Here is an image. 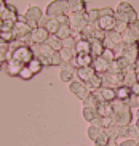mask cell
<instances>
[{"label":"cell","instance_id":"obj_13","mask_svg":"<svg viewBox=\"0 0 139 146\" xmlns=\"http://www.w3.org/2000/svg\"><path fill=\"white\" fill-rule=\"evenodd\" d=\"M22 68H24V64L16 60H13V58H10L7 63H2V71H5L11 77H19V72H21Z\"/></svg>","mask_w":139,"mask_h":146},{"label":"cell","instance_id":"obj_16","mask_svg":"<svg viewBox=\"0 0 139 146\" xmlns=\"http://www.w3.org/2000/svg\"><path fill=\"white\" fill-rule=\"evenodd\" d=\"M50 32L45 29V27H37V29L32 31L30 34V43L32 45H38V43H46L48 37H50Z\"/></svg>","mask_w":139,"mask_h":146},{"label":"cell","instance_id":"obj_34","mask_svg":"<svg viewBox=\"0 0 139 146\" xmlns=\"http://www.w3.org/2000/svg\"><path fill=\"white\" fill-rule=\"evenodd\" d=\"M27 66H29V69L32 71V74H34V76H37V74L43 69V66H45V64H43L42 61L38 60V58H34V60L30 61V63H29Z\"/></svg>","mask_w":139,"mask_h":146},{"label":"cell","instance_id":"obj_8","mask_svg":"<svg viewBox=\"0 0 139 146\" xmlns=\"http://www.w3.org/2000/svg\"><path fill=\"white\" fill-rule=\"evenodd\" d=\"M67 88H69V92H70L72 95H75L78 100H86L91 95V90L88 88V85L85 84V82H82L80 79H74L72 82H69L67 84Z\"/></svg>","mask_w":139,"mask_h":146},{"label":"cell","instance_id":"obj_38","mask_svg":"<svg viewBox=\"0 0 139 146\" xmlns=\"http://www.w3.org/2000/svg\"><path fill=\"white\" fill-rule=\"evenodd\" d=\"M97 104H99V101L96 100V96L94 95H90L86 100H83V106H88V108H97Z\"/></svg>","mask_w":139,"mask_h":146},{"label":"cell","instance_id":"obj_22","mask_svg":"<svg viewBox=\"0 0 139 146\" xmlns=\"http://www.w3.org/2000/svg\"><path fill=\"white\" fill-rule=\"evenodd\" d=\"M105 52V45L104 40L99 39H91V56L93 58H97V56H102Z\"/></svg>","mask_w":139,"mask_h":146},{"label":"cell","instance_id":"obj_52","mask_svg":"<svg viewBox=\"0 0 139 146\" xmlns=\"http://www.w3.org/2000/svg\"><path fill=\"white\" fill-rule=\"evenodd\" d=\"M138 146H139V143H138Z\"/></svg>","mask_w":139,"mask_h":146},{"label":"cell","instance_id":"obj_9","mask_svg":"<svg viewBox=\"0 0 139 146\" xmlns=\"http://www.w3.org/2000/svg\"><path fill=\"white\" fill-rule=\"evenodd\" d=\"M19 19V13L14 5L10 3H2L0 7V23H8L11 26H14V23Z\"/></svg>","mask_w":139,"mask_h":146},{"label":"cell","instance_id":"obj_2","mask_svg":"<svg viewBox=\"0 0 139 146\" xmlns=\"http://www.w3.org/2000/svg\"><path fill=\"white\" fill-rule=\"evenodd\" d=\"M115 16L118 21H123L126 24H133L136 19H139L136 10L133 8V5L130 2H118L117 8H115Z\"/></svg>","mask_w":139,"mask_h":146},{"label":"cell","instance_id":"obj_26","mask_svg":"<svg viewBox=\"0 0 139 146\" xmlns=\"http://www.w3.org/2000/svg\"><path fill=\"white\" fill-rule=\"evenodd\" d=\"M97 116H99V114H97V108H88V106L82 108V117H83V120H86L90 124H91Z\"/></svg>","mask_w":139,"mask_h":146},{"label":"cell","instance_id":"obj_46","mask_svg":"<svg viewBox=\"0 0 139 146\" xmlns=\"http://www.w3.org/2000/svg\"><path fill=\"white\" fill-rule=\"evenodd\" d=\"M131 92H133V95H138L139 96V82H136L134 85L131 87Z\"/></svg>","mask_w":139,"mask_h":146},{"label":"cell","instance_id":"obj_33","mask_svg":"<svg viewBox=\"0 0 139 146\" xmlns=\"http://www.w3.org/2000/svg\"><path fill=\"white\" fill-rule=\"evenodd\" d=\"M56 35H58L61 40H66V39H69V37H72L74 32H72V29H70L69 24H61V27H59V31H58Z\"/></svg>","mask_w":139,"mask_h":146},{"label":"cell","instance_id":"obj_18","mask_svg":"<svg viewBox=\"0 0 139 146\" xmlns=\"http://www.w3.org/2000/svg\"><path fill=\"white\" fill-rule=\"evenodd\" d=\"M72 63H74V66H75L77 69L78 68H86V66H93L94 58H93L90 53H82V55H77Z\"/></svg>","mask_w":139,"mask_h":146},{"label":"cell","instance_id":"obj_21","mask_svg":"<svg viewBox=\"0 0 139 146\" xmlns=\"http://www.w3.org/2000/svg\"><path fill=\"white\" fill-rule=\"evenodd\" d=\"M96 76V71H94V68L93 66H86V68H78L77 69V77L80 79L82 82H90L93 77Z\"/></svg>","mask_w":139,"mask_h":146},{"label":"cell","instance_id":"obj_48","mask_svg":"<svg viewBox=\"0 0 139 146\" xmlns=\"http://www.w3.org/2000/svg\"><path fill=\"white\" fill-rule=\"evenodd\" d=\"M136 79H138V82H139V71L136 72Z\"/></svg>","mask_w":139,"mask_h":146},{"label":"cell","instance_id":"obj_39","mask_svg":"<svg viewBox=\"0 0 139 146\" xmlns=\"http://www.w3.org/2000/svg\"><path fill=\"white\" fill-rule=\"evenodd\" d=\"M99 18H101V15H99V10H96V8L88 10V21H90V23H97V21H99Z\"/></svg>","mask_w":139,"mask_h":146},{"label":"cell","instance_id":"obj_23","mask_svg":"<svg viewBox=\"0 0 139 146\" xmlns=\"http://www.w3.org/2000/svg\"><path fill=\"white\" fill-rule=\"evenodd\" d=\"M75 52H77V55H82V53H90V55H91V40H88V39H77Z\"/></svg>","mask_w":139,"mask_h":146},{"label":"cell","instance_id":"obj_1","mask_svg":"<svg viewBox=\"0 0 139 146\" xmlns=\"http://www.w3.org/2000/svg\"><path fill=\"white\" fill-rule=\"evenodd\" d=\"M112 106H114L115 124H118V125H131L133 124V111H131V108L125 101L115 100V101H112Z\"/></svg>","mask_w":139,"mask_h":146},{"label":"cell","instance_id":"obj_5","mask_svg":"<svg viewBox=\"0 0 139 146\" xmlns=\"http://www.w3.org/2000/svg\"><path fill=\"white\" fill-rule=\"evenodd\" d=\"M22 16L32 29H37V27H40V19L43 18V10L37 5H29Z\"/></svg>","mask_w":139,"mask_h":146},{"label":"cell","instance_id":"obj_6","mask_svg":"<svg viewBox=\"0 0 139 146\" xmlns=\"http://www.w3.org/2000/svg\"><path fill=\"white\" fill-rule=\"evenodd\" d=\"M34 56L38 58L45 66H51V56L55 55V50L48 45V43H38V45H30Z\"/></svg>","mask_w":139,"mask_h":146},{"label":"cell","instance_id":"obj_29","mask_svg":"<svg viewBox=\"0 0 139 146\" xmlns=\"http://www.w3.org/2000/svg\"><path fill=\"white\" fill-rule=\"evenodd\" d=\"M86 85H88V88L91 90V93L93 92H96V90H99V88H102V76H99V74H96L94 77L91 79L90 82H86Z\"/></svg>","mask_w":139,"mask_h":146},{"label":"cell","instance_id":"obj_36","mask_svg":"<svg viewBox=\"0 0 139 146\" xmlns=\"http://www.w3.org/2000/svg\"><path fill=\"white\" fill-rule=\"evenodd\" d=\"M109 143H110V138H109V135L105 133V130L97 137V140L94 141V146H109Z\"/></svg>","mask_w":139,"mask_h":146},{"label":"cell","instance_id":"obj_43","mask_svg":"<svg viewBox=\"0 0 139 146\" xmlns=\"http://www.w3.org/2000/svg\"><path fill=\"white\" fill-rule=\"evenodd\" d=\"M125 103H126L130 108H139L138 95H131V96H130V100H128V101H125Z\"/></svg>","mask_w":139,"mask_h":146},{"label":"cell","instance_id":"obj_51","mask_svg":"<svg viewBox=\"0 0 139 146\" xmlns=\"http://www.w3.org/2000/svg\"><path fill=\"white\" fill-rule=\"evenodd\" d=\"M138 117H139V108H138Z\"/></svg>","mask_w":139,"mask_h":146},{"label":"cell","instance_id":"obj_12","mask_svg":"<svg viewBox=\"0 0 139 146\" xmlns=\"http://www.w3.org/2000/svg\"><path fill=\"white\" fill-rule=\"evenodd\" d=\"M77 76V68L74 66V63H63L59 66V79L63 82H72L74 77Z\"/></svg>","mask_w":139,"mask_h":146},{"label":"cell","instance_id":"obj_7","mask_svg":"<svg viewBox=\"0 0 139 146\" xmlns=\"http://www.w3.org/2000/svg\"><path fill=\"white\" fill-rule=\"evenodd\" d=\"M11 58L19 61V63H22L24 66H27L35 56H34V52H32V47L30 45H21V47L11 50Z\"/></svg>","mask_w":139,"mask_h":146},{"label":"cell","instance_id":"obj_44","mask_svg":"<svg viewBox=\"0 0 139 146\" xmlns=\"http://www.w3.org/2000/svg\"><path fill=\"white\" fill-rule=\"evenodd\" d=\"M105 58L107 61H114V60H117V56H115V52L114 50H109V48H105V52H104V55H102Z\"/></svg>","mask_w":139,"mask_h":146},{"label":"cell","instance_id":"obj_35","mask_svg":"<svg viewBox=\"0 0 139 146\" xmlns=\"http://www.w3.org/2000/svg\"><path fill=\"white\" fill-rule=\"evenodd\" d=\"M0 40H5V42H14L16 40V37H14V32H13V29L10 31H0Z\"/></svg>","mask_w":139,"mask_h":146},{"label":"cell","instance_id":"obj_40","mask_svg":"<svg viewBox=\"0 0 139 146\" xmlns=\"http://www.w3.org/2000/svg\"><path fill=\"white\" fill-rule=\"evenodd\" d=\"M63 63H64V61H63V58H61V55H59V52H55V55L51 56V66L59 68Z\"/></svg>","mask_w":139,"mask_h":146},{"label":"cell","instance_id":"obj_20","mask_svg":"<svg viewBox=\"0 0 139 146\" xmlns=\"http://www.w3.org/2000/svg\"><path fill=\"white\" fill-rule=\"evenodd\" d=\"M109 66H110V61H107L104 56H97L94 58V63H93V68L96 71V74L102 76V74L109 72Z\"/></svg>","mask_w":139,"mask_h":146},{"label":"cell","instance_id":"obj_11","mask_svg":"<svg viewBox=\"0 0 139 146\" xmlns=\"http://www.w3.org/2000/svg\"><path fill=\"white\" fill-rule=\"evenodd\" d=\"M102 85L117 90L118 87L123 85V72L122 74H114V72L102 74Z\"/></svg>","mask_w":139,"mask_h":146},{"label":"cell","instance_id":"obj_14","mask_svg":"<svg viewBox=\"0 0 139 146\" xmlns=\"http://www.w3.org/2000/svg\"><path fill=\"white\" fill-rule=\"evenodd\" d=\"M93 95L96 96V100L99 101V103H102V101H109V103H112V101L117 100V93H115V90L114 88H109V87H102V88H99V90L93 92Z\"/></svg>","mask_w":139,"mask_h":146},{"label":"cell","instance_id":"obj_19","mask_svg":"<svg viewBox=\"0 0 139 146\" xmlns=\"http://www.w3.org/2000/svg\"><path fill=\"white\" fill-rule=\"evenodd\" d=\"M136 66H128L125 71H123V85H126V87H133L138 82V79H136V72L138 71H134Z\"/></svg>","mask_w":139,"mask_h":146},{"label":"cell","instance_id":"obj_10","mask_svg":"<svg viewBox=\"0 0 139 146\" xmlns=\"http://www.w3.org/2000/svg\"><path fill=\"white\" fill-rule=\"evenodd\" d=\"M122 58L126 61L130 66H136V63H138V60H139V42L126 43Z\"/></svg>","mask_w":139,"mask_h":146},{"label":"cell","instance_id":"obj_42","mask_svg":"<svg viewBox=\"0 0 139 146\" xmlns=\"http://www.w3.org/2000/svg\"><path fill=\"white\" fill-rule=\"evenodd\" d=\"M99 15L101 16H115V10L110 8V7H104V8L99 10Z\"/></svg>","mask_w":139,"mask_h":146},{"label":"cell","instance_id":"obj_41","mask_svg":"<svg viewBox=\"0 0 139 146\" xmlns=\"http://www.w3.org/2000/svg\"><path fill=\"white\" fill-rule=\"evenodd\" d=\"M130 29V24H126V23H123V21H118L117 23V27H115V31H117L118 34H125L126 31Z\"/></svg>","mask_w":139,"mask_h":146},{"label":"cell","instance_id":"obj_30","mask_svg":"<svg viewBox=\"0 0 139 146\" xmlns=\"http://www.w3.org/2000/svg\"><path fill=\"white\" fill-rule=\"evenodd\" d=\"M104 132V129H101V127H96V125H93V124H90V127H88V130H86V135H88V138L91 140L93 143L97 140V137L101 135V133Z\"/></svg>","mask_w":139,"mask_h":146},{"label":"cell","instance_id":"obj_15","mask_svg":"<svg viewBox=\"0 0 139 146\" xmlns=\"http://www.w3.org/2000/svg\"><path fill=\"white\" fill-rule=\"evenodd\" d=\"M123 42L125 43L139 42V19H136L133 24H130V29L123 34Z\"/></svg>","mask_w":139,"mask_h":146},{"label":"cell","instance_id":"obj_3","mask_svg":"<svg viewBox=\"0 0 139 146\" xmlns=\"http://www.w3.org/2000/svg\"><path fill=\"white\" fill-rule=\"evenodd\" d=\"M88 24H90L88 11H80V13H70L69 15V26H70L72 32H74V37L80 35Z\"/></svg>","mask_w":139,"mask_h":146},{"label":"cell","instance_id":"obj_31","mask_svg":"<svg viewBox=\"0 0 139 146\" xmlns=\"http://www.w3.org/2000/svg\"><path fill=\"white\" fill-rule=\"evenodd\" d=\"M59 27H61V23L56 19V18H50L48 19V23H46V26H45V29L50 32L51 35H55V34H58V31H59Z\"/></svg>","mask_w":139,"mask_h":146},{"label":"cell","instance_id":"obj_28","mask_svg":"<svg viewBox=\"0 0 139 146\" xmlns=\"http://www.w3.org/2000/svg\"><path fill=\"white\" fill-rule=\"evenodd\" d=\"M115 93H117V100H120V101H128L130 96L133 95V92H131L130 87L122 85V87H118L117 90H115Z\"/></svg>","mask_w":139,"mask_h":146},{"label":"cell","instance_id":"obj_32","mask_svg":"<svg viewBox=\"0 0 139 146\" xmlns=\"http://www.w3.org/2000/svg\"><path fill=\"white\" fill-rule=\"evenodd\" d=\"M46 43H48V45H50L51 48H53V50H55V52H59V50H61V48L64 47V43H63V40L59 39L58 35H50V37H48V40H46Z\"/></svg>","mask_w":139,"mask_h":146},{"label":"cell","instance_id":"obj_47","mask_svg":"<svg viewBox=\"0 0 139 146\" xmlns=\"http://www.w3.org/2000/svg\"><path fill=\"white\" fill-rule=\"evenodd\" d=\"M134 125H136V127H138V129H139V117H138V119H136V122H134Z\"/></svg>","mask_w":139,"mask_h":146},{"label":"cell","instance_id":"obj_27","mask_svg":"<svg viewBox=\"0 0 139 146\" xmlns=\"http://www.w3.org/2000/svg\"><path fill=\"white\" fill-rule=\"evenodd\" d=\"M59 55H61V58H63L64 63H70V61H74V58L77 56V52H75V48L63 47L61 50H59Z\"/></svg>","mask_w":139,"mask_h":146},{"label":"cell","instance_id":"obj_45","mask_svg":"<svg viewBox=\"0 0 139 146\" xmlns=\"http://www.w3.org/2000/svg\"><path fill=\"white\" fill-rule=\"evenodd\" d=\"M63 43H64V47H69V48H75V43H77V39L72 35V37H69V39H66V40H63Z\"/></svg>","mask_w":139,"mask_h":146},{"label":"cell","instance_id":"obj_17","mask_svg":"<svg viewBox=\"0 0 139 146\" xmlns=\"http://www.w3.org/2000/svg\"><path fill=\"white\" fill-rule=\"evenodd\" d=\"M117 23H118L117 16H101L99 21H97V24H99V27L104 32H109V31H115Z\"/></svg>","mask_w":139,"mask_h":146},{"label":"cell","instance_id":"obj_4","mask_svg":"<svg viewBox=\"0 0 139 146\" xmlns=\"http://www.w3.org/2000/svg\"><path fill=\"white\" fill-rule=\"evenodd\" d=\"M45 15L48 18H59L63 15H69V0H53L46 5Z\"/></svg>","mask_w":139,"mask_h":146},{"label":"cell","instance_id":"obj_24","mask_svg":"<svg viewBox=\"0 0 139 146\" xmlns=\"http://www.w3.org/2000/svg\"><path fill=\"white\" fill-rule=\"evenodd\" d=\"M80 11H88L86 10V2L85 0H69V15L80 13Z\"/></svg>","mask_w":139,"mask_h":146},{"label":"cell","instance_id":"obj_49","mask_svg":"<svg viewBox=\"0 0 139 146\" xmlns=\"http://www.w3.org/2000/svg\"><path fill=\"white\" fill-rule=\"evenodd\" d=\"M134 140H136V141H138V143H139V133H138V137H136V138H134Z\"/></svg>","mask_w":139,"mask_h":146},{"label":"cell","instance_id":"obj_50","mask_svg":"<svg viewBox=\"0 0 139 146\" xmlns=\"http://www.w3.org/2000/svg\"><path fill=\"white\" fill-rule=\"evenodd\" d=\"M2 3H7V0H2Z\"/></svg>","mask_w":139,"mask_h":146},{"label":"cell","instance_id":"obj_37","mask_svg":"<svg viewBox=\"0 0 139 146\" xmlns=\"http://www.w3.org/2000/svg\"><path fill=\"white\" fill-rule=\"evenodd\" d=\"M32 77H34V74L29 69V66H24L21 69V72H19V79H22V80H30Z\"/></svg>","mask_w":139,"mask_h":146},{"label":"cell","instance_id":"obj_25","mask_svg":"<svg viewBox=\"0 0 139 146\" xmlns=\"http://www.w3.org/2000/svg\"><path fill=\"white\" fill-rule=\"evenodd\" d=\"M97 114L101 117H110L114 116V106H112V103H109V101H102V103L97 104Z\"/></svg>","mask_w":139,"mask_h":146}]
</instances>
